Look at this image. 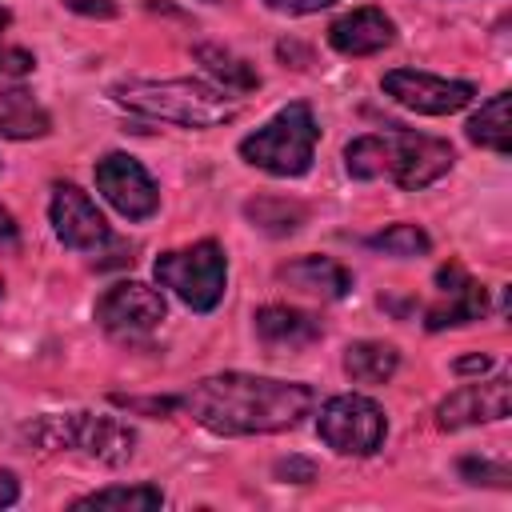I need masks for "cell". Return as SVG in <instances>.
<instances>
[{
	"instance_id": "cell-1",
	"label": "cell",
	"mask_w": 512,
	"mask_h": 512,
	"mask_svg": "<svg viewBox=\"0 0 512 512\" xmlns=\"http://www.w3.org/2000/svg\"><path fill=\"white\" fill-rule=\"evenodd\" d=\"M172 404L216 436H268L296 428L312 412L316 392L296 380L220 372V376H204Z\"/></svg>"
},
{
	"instance_id": "cell-2",
	"label": "cell",
	"mask_w": 512,
	"mask_h": 512,
	"mask_svg": "<svg viewBox=\"0 0 512 512\" xmlns=\"http://www.w3.org/2000/svg\"><path fill=\"white\" fill-rule=\"evenodd\" d=\"M456 164V152L440 136H424L412 128H388L356 136L344 148V168L356 180H380L388 176L404 192H420L432 180H440Z\"/></svg>"
},
{
	"instance_id": "cell-3",
	"label": "cell",
	"mask_w": 512,
	"mask_h": 512,
	"mask_svg": "<svg viewBox=\"0 0 512 512\" xmlns=\"http://www.w3.org/2000/svg\"><path fill=\"white\" fill-rule=\"evenodd\" d=\"M112 100L128 112L180 124V128H216L236 120L240 104L204 80H120L112 84Z\"/></svg>"
},
{
	"instance_id": "cell-4",
	"label": "cell",
	"mask_w": 512,
	"mask_h": 512,
	"mask_svg": "<svg viewBox=\"0 0 512 512\" xmlns=\"http://www.w3.org/2000/svg\"><path fill=\"white\" fill-rule=\"evenodd\" d=\"M24 436L40 452H80L88 460H100L108 468L128 464L136 452V432L100 412H64V416H40L36 424L24 428Z\"/></svg>"
},
{
	"instance_id": "cell-5",
	"label": "cell",
	"mask_w": 512,
	"mask_h": 512,
	"mask_svg": "<svg viewBox=\"0 0 512 512\" xmlns=\"http://www.w3.org/2000/svg\"><path fill=\"white\" fill-rule=\"evenodd\" d=\"M316 140H320L316 116L304 100H296V104L280 108L264 128L244 136L240 156H244V164L260 168V172H272V176H304L312 168Z\"/></svg>"
},
{
	"instance_id": "cell-6",
	"label": "cell",
	"mask_w": 512,
	"mask_h": 512,
	"mask_svg": "<svg viewBox=\"0 0 512 512\" xmlns=\"http://www.w3.org/2000/svg\"><path fill=\"white\" fill-rule=\"evenodd\" d=\"M156 280L172 288L192 312H212L224 300L228 260L216 240H200L192 248H176L156 256Z\"/></svg>"
},
{
	"instance_id": "cell-7",
	"label": "cell",
	"mask_w": 512,
	"mask_h": 512,
	"mask_svg": "<svg viewBox=\"0 0 512 512\" xmlns=\"http://www.w3.org/2000/svg\"><path fill=\"white\" fill-rule=\"evenodd\" d=\"M316 432L340 456H372L384 444L388 420H384V408L376 400L356 396V392H344V396H332L320 408Z\"/></svg>"
},
{
	"instance_id": "cell-8",
	"label": "cell",
	"mask_w": 512,
	"mask_h": 512,
	"mask_svg": "<svg viewBox=\"0 0 512 512\" xmlns=\"http://www.w3.org/2000/svg\"><path fill=\"white\" fill-rule=\"evenodd\" d=\"M164 296L144 280H120L96 300V324L116 340H140L160 328Z\"/></svg>"
},
{
	"instance_id": "cell-9",
	"label": "cell",
	"mask_w": 512,
	"mask_h": 512,
	"mask_svg": "<svg viewBox=\"0 0 512 512\" xmlns=\"http://www.w3.org/2000/svg\"><path fill=\"white\" fill-rule=\"evenodd\" d=\"M380 84L396 104H404L420 116L460 112L476 96V88L468 80H448V76H432V72H416V68H392V72H384Z\"/></svg>"
},
{
	"instance_id": "cell-10",
	"label": "cell",
	"mask_w": 512,
	"mask_h": 512,
	"mask_svg": "<svg viewBox=\"0 0 512 512\" xmlns=\"http://www.w3.org/2000/svg\"><path fill=\"white\" fill-rule=\"evenodd\" d=\"M96 188L124 220H148L160 204L152 176L128 152H108L104 160H96Z\"/></svg>"
},
{
	"instance_id": "cell-11",
	"label": "cell",
	"mask_w": 512,
	"mask_h": 512,
	"mask_svg": "<svg viewBox=\"0 0 512 512\" xmlns=\"http://www.w3.org/2000/svg\"><path fill=\"white\" fill-rule=\"evenodd\" d=\"M48 216H52V232L60 236V244H68L76 252H100L104 244H112L108 220L100 216L92 196L80 192L76 184H56L52 188Z\"/></svg>"
},
{
	"instance_id": "cell-12",
	"label": "cell",
	"mask_w": 512,
	"mask_h": 512,
	"mask_svg": "<svg viewBox=\"0 0 512 512\" xmlns=\"http://www.w3.org/2000/svg\"><path fill=\"white\" fill-rule=\"evenodd\" d=\"M508 404H512V380L508 376L476 380V384H464V388L448 392L436 404V424L444 432L472 428V424H492V420L508 416Z\"/></svg>"
},
{
	"instance_id": "cell-13",
	"label": "cell",
	"mask_w": 512,
	"mask_h": 512,
	"mask_svg": "<svg viewBox=\"0 0 512 512\" xmlns=\"http://www.w3.org/2000/svg\"><path fill=\"white\" fill-rule=\"evenodd\" d=\"M436 284H440V300L424 312L428 332L460 328V324H472V320H480L488 312V288L480 280H472L456 260L436 272Z\"/></svg>"
},
{
	"instance_id": "cell-14",
	"label": "cell",
	"mask_w": 512,
	"mask_h": 512,
	"mask_svg": "<svg viewBox=\"0 0 512 512\" xmlns=\"http://www.w3.org/2000/svg\"><path fill=\"white\" fill-rule=\"evenodd\" d=\"M396 40V24L384 8H352L344 12L340 20H332L328 28V44L340 52V56H372V52H384L388 44Z\"/></svg>"
},
{
	"instance_id": "cell-15",
	"label": "cell",
	"mask_w": 512,
	"mask_h": 512,
	"mask_svg": "<svg viewBox=\"0 0 512 512\" xmlns=\"http://www.w3.org/2000/svg\"><path fill=\"white\" fill-rule=\"evenodd\" d=\"M280 280L292 284L296 292H308V296H320V300H340V296H348V288H352L348 268H340V264L328 260V256H300V260H288V264L280 268Z\"/></svg>"
},
{
	"instance_id": "cell-16",
	"label": "cell",
	"mask_w": 512,
	"mask_h": 512,
	"mask_svg": "<svg viewBox=\"0 0 512 512\" xmlns=\"http://www.w3.org/2000/svg\"><path fill=\"white\" fill-rule=\"evenodd\" d=\"M320 320L300 312V308H288V304H264L256 312V336L272 348H304V344H316L320 340Z\"/></svg>"
},
{
	"instance_id": "cell-17",
	"label": "cell",
	"mask_w": 512,
	"mask_h": 512,
	"mask_svg": "<svg viewBox=\"0 0 512 512\" xmlns=\"http://www.w3.org/2000/svg\"><path fill=\"white\" fill-rule=\"evenodd\" d=\"M52 132V116L24 88L0 92V136L4 140H40Z\"/></svg>"
},
{
	"instance_id": "cell-18",
	"label": "cell",
	"mask_w": 512,
	"mask_h": 512,
	"mask_svg": "<svg viewBox=\"0 0 512 512\" xmlns=\"http://www.w3.org/2000/svg\"><path fill=\"white\" fill-rule=\"evenodd\" d=\"M400 368V352L380 340H356L344 348V372L356 384H384Z\"/></svg>"
},
{
	"instance_id": "cell-19",
	"label": "cell",
	"mask_w": 512,
	"mask_h": 512,
	"mask_svg": "<svg viewBox=\"0 0 512 512\" xmlns=\"http://www.w3.org/2000/svg\"><path fill=\"white\" fill-rule=\"evenodd\" d=\"M196 60H200L204 72L216 80V88H224L228 96H244V92H252V88L260 84V76H256V68H252L248 60H240V56L216 48V44H200V48H196Z\"/></svg>"
},
{
	"instance_id": "cell-20",
	"label": "cell",
	"mask_w": 512,
	"mask_h": 512,
	"mask_svg": "<svg viewBox=\"0 0 512 512\" xmlns=\"http://www.w3.org/2000/svg\"><path fill=\"white\" fill-rule=\"evenodd\" d=\"M160 504H164V492L156 484H112L72 500V508H120V512H156Z\"/></svg>"
},
{
	"instance_id": "cell-21",
	"label": "cell",
	"mask_w": 512,
	"mask_h": 512,
	"mask_svg": "<svg viewBox=\"0 0 512 512\" xmlns=\"http://www.w3.org/2000/svg\"><path fill=\"white\" fill-rule=\"evenodd\" d=\"M244 216L252 220V228L268 232V236H292L304 224V204L296 200H280V196H256L244 204Z\"/></svg>"
},
{
	"instance_id": "cell-22",
	"label": "cell",
	"mask_w": 512,
	"mask_h": 512,
	"mask_svg": "<svg viewBox=\"0 0 512 512\" xmlns=\"http://www.w3.org/2000/svg\"><path fill=\"white\" fill-rule=\"evenodd\" d=\"M468 140L508 156V92H496L480 104V112L468 120Z\"/></svg>"
},
{
	"instance_id": "cell-23",
	"label": "cell",
	"mask_w": 512,
	"mask_h": 512,
	"mask_svg": "<svg viewBox=\"0 0 512 512\" xmlns=\"http://www.w3.org/2000/svg\"><path fill=\"white\" fill-rule=\"evenodd\" d=\"M368 248H376L384 256H424L432 248V240H428V232L420 224H392V228L376 232L368 240Z\"/></svg>"
},
{
	"instance_id": "cell-24",
	"label": "cell",
	"mask_w": 512,
	"mask_h": 512,
	"mask_svg": "<svg viewBox=\"0 0 512 512\" xmlns=\"http://www.w3.org/2000/svg\"><path fill=\"white\" fill-rule=\"evenodd\" d=\"M8 24H12V16L0 8V36H4ZM32 68H36V60H32L28 48H16V44H4L0 40V76H28Z\"/></svg>"
},
{
	"instance_id": "cell-25",
	"label": "cell",
	"mask_w": 512,
	"mask_h": 512,
	"mask_svg": "<svg viewBox=\"0 0 512 512\" xmlns=\"http://www.w3.org/2000/svg\"><path fill=\"white\" fill-rule=\"evenodd\" d=\"M460 476L468 480V484H508V468L504 464H488V460H476V456H468V460H460Z\"/></svg>"
},
{
	"instance_id": "cell-26",
	"label": "cell",
	"mask_w": 512,
	"mask_h": 512,
	"mask_svg": "<svg viewBox=\"0 0 512 512\" xmlns=\"http://www.w3.org/2000/svg\"><path fill=\"white\" fill-rule=\"evenodd\" d=\"M264 4L276 8V12H288V16H308V12H320L336 0H264Z\"/></svg>"
},
{
	"instance_id": "cell-27",
	"label": "cell",
	"mask_w": 512,
	"mask_h": 512,
	"mask_svg": "<svg viewBox=\"0 0 512 512\" xmlns=\"http://www.w3.org/2000/svg\"><path fill=\"white\" fill-rule=\"evenodd\" d=\"M64 4L84 16H116V0H64Z\"/></svg>"
},
{
	"instance_id": "cell-28",
	"label": "cell",
	"mask_w": 512,
	"mask_h": 512,
	"mask_svg": "<svg viewBox=\"0 0 512 512\" xmlns=\"http://www.w3.org/2000/svg\"><path fill=\"white\" fill-rule=\"evenodd\" d=\"M16 496H20V480H16V472L0 468V508L16 504Z\"/></svg>"
},
{
	"instance_id": "cell-29",
	"label": "cell",
	"mask_w": 512,
	"mask_h": 512,
	"mask_svg": "<svg viewBox=\"0 0 512 512\" xmlns=\"http://www.w3.org/2000/svg\"><path fill=\"white\" fill-rule=\"evenodd\" d=\"M16 240H20L16 220H12V212H8V208H0V248H16Z\"/></svg>"
},
{
	"instance_id": "cell-30",
	"label": "cell",
	"mask_w": 512,
	"mask_h": 512,
	"mask_svg": "<svg viewBox=\"0 0 512 512\" xmlns=\"http://www.w3.org/2000/svg\"><path fill=\"white\" fill-rule=\"evenodd\" d=\"M488 364H492V360H488V356H464V360H456V364H452V368H456V372H460V376H464V372H484V368H488Z\"/></svg>"
},
{
	"instance_id": "cell-31",
	"label": "cell",
	"mask_w": 512,
	"mask_h": 512,
	"mask_svg": "<svg viewBox=\"0 0 512 512\" xmlns=\"http://www.w3.org/2000/svg\"><path fill=\"white\" fill-rule=\"evenodd\" d=\"M276 472H280V476H284V472H300V484H304V480H312V476H316V468H312V464H308V460H288V464H280V468H276Z\"/></svg>"
},
{
	"instance_id": "cell-32",
	"label": "cell",
	"mask_w": 512,
	"mask_h": 512,
	"mask_svg": "<svg viewBox=\"0 0 512 512\" xmlns=\"http://www.w3.org/2000/svg\"><path fill=\"white\" fill-rule=\"evenodd\" d=\"M208 4H224V0H208Z\"/></svg>"
},
{
	"instance_id": "cell-33",
	"label": "cell",
	"mask_w": 512,
	"mask_h": 512,
	"mask_svg": "<svg viewBox=\"0 0 512 512\" xmlns=\"http://www.w3.org/2000/svg\"><path fill=\"white\" fill-rule=\"evenodd\" d=\"M0 296H4V284H0Z\"/></svg>"
}]
</instances>
